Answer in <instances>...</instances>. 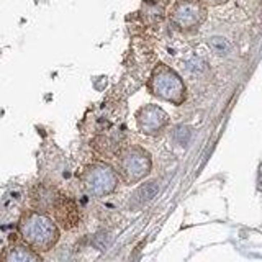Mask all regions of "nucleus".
<instances>
[{
	"label": "nucleus",
	"mask_w": 262,
	"mask_h": 262,
	"mask_svg": "<svg viewBox=\"0 0 262 262\" xmlns=\"http://www.w3.org/2000/svg\"><path fill=\"white\" fill-rule=\"evenodd\" d=\"M18 231L25 244H28L36 252L51 251L61 237L56 221L39 210H28L23 213L18 221Z\"/></svg>",
	"instance_id": "1"
},
{
	"label": "nucleus",
	"mask_w": 262,
	"mask_h": 262,
	"mask_svg": "<svg viewBox=\"0 0 262 262\" xmlns=\"http://www.w3.org/2000/svg\"><path fill=\"white\" fill-rule=\"evenodd\" d=\"M149 92L164 102L182 105L187 98V89L182 77L166 64H158L147 80Z\"/></svg>",
	"instance_id": "2"
},
{
	"label": "nucleus",
	"mask_w": 262,
	"mask_h": 262,
	"mask_svg": "<svg viewBox=\"0 0 262 262\" xmlns=\"http://www.w3.org/2000/svg\"><path fill=\"white\" fill-rule=\"evenodd\" d=\"M151 154L141 146H126L117 152V174L128 185L141 182L151 172Z\"/></svg>",
	"instance_id": "3"
},
{
	"label": "nucleus",
	"mask_w": 262,
	"mask_h": 262,
	"mask_svg": "<svg viewBox=\"0 0 262 262\" xmlns=\"http://www.w3.org/2000/svg\"><path fill=\"white\" fill-rule=\"evenodd\" d=\"M82 185L95 199L112 195L118 187V174L112 166L105 162H92L85 166L80 172Z\"/></svg>",
	"instance_id": "4"
},
{
	"label": "nucleus",
	"mask_w": 262,
	"mask_h": 262,
	"mask_svg": "<svg viewBox=\"0 0 262 262\" xmlns=\"http://www.w3.org/2000/svg\"><path fill=\"white\" fill-rule=\"evenodd\" d=\"M170 21L180 31H193L207 18V8L200 0H180L170 10Z\"/></svg>",
	"instance_id": "5"
},
{
	"label": "nucleus",
	"mask_w": 262,
	"mask_h": 262,
	"mask_svg": "<svg viewBox=\"0 0 262 262\" xmlns=\"http://www.w3.org/2000/svg\"><path fill=\"white\" fill-rule=\"evenodd\" d=\"M135 118L138 129L147 136H158L169 126V115L159 105L149 103L141 106L136 112Z\"/></svg>",
	"instance_id": "6"
},
{
	"label": "nucleus",
	"mask_w": 262,
	"mask_h": 262,
	"mask_svg": "<svg viewBox=\"0 0 262 262\" xmlns=\"http://www.w3.org/2000/svg\"><path fill=\"white\" fill-rule=\"evenodd\" d=\"M51 213L54 215L56 225L66 229V231H71V229L77 228L80 221V213H79L76 202L64 193H59V196L56 199L51 208Z\"/></svg>",
	"instance_id": "7"
},
{
	"label": "nucleus",
	"mask_w": 262,
	"mask_h": 262,
	"mask_svg": "<svg viewBox=\"0 0 262 262\" xmlns=\"http://www.w3.org/2000/svg\"><path fill=\"white\" fill-rule=\"evenodd\" d=\"M59 193L61 192L57 190L56 187L49 185V184H45V182L36 184L30 192L31 207L39 211H51L53 205L57 196H59Z\"/></svg>",
	"instance_id": "8"
},
{
	"label": "nucleus",
	"mask_w": 262,
	"mask_h": 262,
	"mask_svg": "<svg viewBox=\"0 0 262 262\" xmlns=\"http://www.w3.org/2000/svg\"><path fill=\"white\" fill-rule=\"evenodd\" d=\"M43 257L39 254L31 249L30 246H23V244H10L8 248L4 249V252L0 254V260H7V262H35L41 260Z\"/></svg>",
	"instance_id": "9"
},
{
	"label": "nucleus",
	"mask_w": 262,
	"mask_h": 262,
	"mask_svg": "<svg viewBox=\"0 0 262 262\" xmlns=\"http://www.w3.org/2000/svg\"><path fill=\"white\" fill-rule=\"evenodd\" d=\"M158 190H159L158 182H147L143 187H139V190L136 192V200L139 203L151 202L154 196H156V193H158Z\"/></svg>",
	"instance_id": "10"
},
{
	"label": "nucleus",
	"mask_w": 262,
	"mask_h": 262,
	"mask_svg": "<svg viewBox=\"0 0 262 262\" xmlns=\"http://www.w3.org/2000/svg\"><path fill=\"white\" fill-rule=\"evenodd\" d=\"M208 46L213 49V53H216L218 56H228L231 53V45L228 43V39L223 36H213L208 39Z\"/></svg>",
	"instance_id": "11"
},
{
	"label": "nucleus",
	"mask_w": 262,
	"mask_h": 262,
	"mask_svg": "<svg viewBox=\"0 0 262 262\" xmlns=\"http://www.w3.org/2000/svg\"><path fill=\"white\" fill-rule=\"evenodd\" d=\"M174 138L180 146H185L188 143V139H190V129L187 126H179L174 133Z\"/></svg>",
	"instance_id": "12"
},
{
	"label": "nucleus",
	"mask_w": 262,
	"mask_h": 262,
	"mask_svg": "<svg viewBox=\"0 0 262 262\" xmlns=\"http://www.w3.org/2000/svg\"><path fill=\"white\" fill-rule=\"evenodd\" d=\"M200 2H203V4H208V5H221V4L228 2V0H200Z\"/></svg>",
	"instance_id": "13"
}]
</instances>
